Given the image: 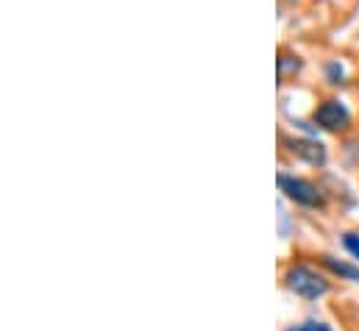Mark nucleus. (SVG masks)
<instances>
[{
  "label": "nucleus",
  "mask_w": 359,
  "mask_h": 331,
  "mask_svg": "<svg viewBox=\"0 0 359 331\" xmlns=\"http://www.w3.org/2000/svg\"><path fill=\"white\" fill-rule=\"evenodd\" d=\"M284 287L304 301H318L329 292L332 284L320 273H315L309 264H290L284 273Z\"/></svg>",
  "instance_id": "1"
},
{
  "label": "nucleus",
  "mask_w": 359,
  "mask_h": 331,
  "mask_svg": "<svg viewBox=\"0 0 359 331\" xmlns=\"http://www.w3.org/2000/svg\"><path fill=\"white\" fill-rule=\"evenodd\" d=\"M276 181H278V189H281L292 203L306 206V209H318V206H323V192H320L318 184H312V181H306V178L284 175V173H281Z\"/></svg>",
  "instance_id": "2"
},
{
  "label": "nucleus",
  "mask_w": 359,
  "mask_h": 331,
  "mask_svg": "<svg viewBox=\"0 0 359 331\" xmlns=\"http://www.w3.org/2000/svg\"><path fill=\"white\" fill-rule=\"evenodd\" d=\"M312 120H315V126H320L323 131L340 134V131H346V128L351 126V112H348L346 103H340V100H323V103L315 109Z\"/></svg>",
  "instance_id": "3"
},
{
  "label": "nucleus",
  "mask_w": 359,
  "mask_h": 331,
  "mask_svg": "<svg viewBox=\"0 0 359 331\" xmlns=\"http://www.w3.org/2000/svg\"><path fill=\"white\" fill-rule=\"evenodd\" d=\"M290 151H292L295 156L306 159L309 165H323V162H326V151H323V145L315 142V140H295V142H290Z\"/></svg>",
  "instance_id": "4"
},
{
  "label": "nucleus",
  "mask_w": 359,
  "mask_h": 331,
  "mask_svg": "<svg viewBox=\"0 0 359 331\" xmlns=\"http://www.w3.org/2000/svg\"><path fill=\"white\" fill-rule=\"evenodd\" d=\"M320 264H323L329 273H334V276H340V278H346V281H357L359 284V264L334 259V256H320Z\"/></svg>",
  "instance_id": "5"
},
{
  "label": "nucleus",
  "mask_w": 359,
  "mask_h": 331,
  "mask_svg": "<svg viewBox=\"0 0 359 331\" xmlns=\"http://www.w3.org/2000/svg\"><path fill=\"white\" fill-rule=\"evenodd\" d=\"M343 245H346V250L354 256L359 262V234L357 231H348V234H343Z\"/></svg>",
  "instance_id": "6"
},
{
  "label": "nucleus",
  "mask_w": 359,
  "mask_h": 331,
  "mask_svg": "<svg viewBox=\"0 0 359 331\" xmlns=\"http://www.w3.org/2000/svg\"><path fill=\"white\" fill-rule=\"evenodd\" d=\"M329 79L332 83H343V70H340V65L334 62V65H329Z\"/></svg>",
  "instance_id": "7"
},
{
  "label": "nucleus",
  "mask_w": 359,
  "mask_h": 331,
  "mask_svg": "<svg viewBox=\"0 0 359 331\" xmlns=\"http://www.w3.org/2000/svg\"><path fill=\"white\" fill-rule=\"evenodd\" d=\"M304 326H306V331H334L329 323H320V320H306Z\"/></svg>",
  "instance_id": "8"
},
{
  "label": "nucleus",
  "mask_w": 359,
  "mask_h": 331,
  "mask_svg": "<svg viewBox=\"0 0 359 331\" xmlns=\"http://www.w3.org/2000/svg\"><path fill=\"white\" fill-rule=\"evenodd\" d=\"M287 331H306V326H292V329H287Z\"/></svg>",
  "instance_id": "9"
}]
</instances>
